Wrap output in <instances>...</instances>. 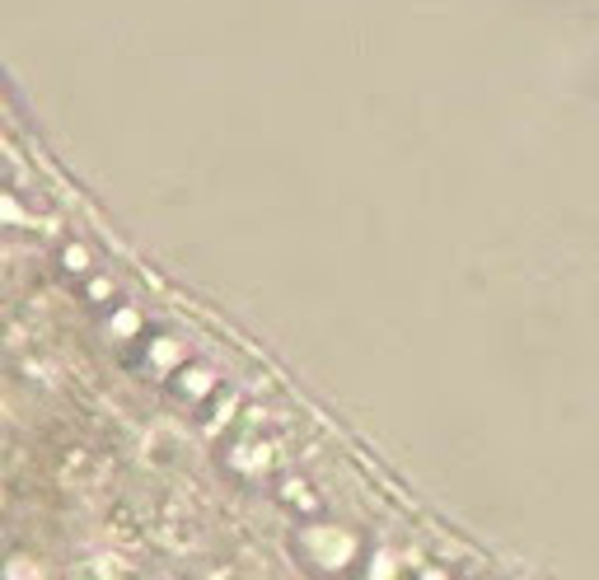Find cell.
<instances>
[{
	"instance_id": "obj_1",
	"label": "cell",
	"mask_w": 599,
	"mask_h": 580,
	"mask_svg": "<svg viewBox=\"0 0 599 580\" xmlns=\"http://www.w3.org/2000/svg\"><path fill=\"white\" fill-rule=\"evenodd\" d=\"M0 225H24V206L5 192H0Z\"/></svg>"
}]
</instances>
